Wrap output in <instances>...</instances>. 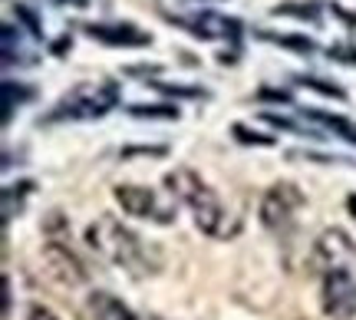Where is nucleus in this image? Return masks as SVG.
<instances>
[{
	"label": "nucleus",
	"mask_w": 356,
	"mask_h": 320,
	"mask_svg": "<svg viewBox=\"0 0 356 320\" xmlns=\"http://www.w3.org/2000/svg\"><path fill=\"white\" fill-rule=\"evenodd\" d=\"M314 268L320 274L323 310L333 320L356 317V244L340 228L320 231L314 244Z\"/></svg>",
	"instance_id": "obj_1"
},
{
	"label": "nucleus",
	"mask_w": 356,
	"mask_h": 320,
	"mask_svg": "<svg viewBox=\"0 0 356 320\" xmlns=\"http://www.w3.org/2000/svg\"><path fill=\"white\" fill-rule=\"evenodd\" d=\"M86 244L102 261H109L113 268L126 271L129 278H149V274H159V268H162L159 251L149 241H142L139 234L129 225H122L115 215L96 218L86 228Z\"/></svg>",
	"instance_id": "obj_2"
},
{
	"label": "nucleus",
	"mask_w": 356,
	"mask_h": 320,
	"mask_svg": "<svg viewBox=\"0 0 356 320\" xmlns=\"http://www.w3.org/2000/svg\"><path fill=\"white\" fill-rule=\"evenodd\" d=\"M165 185H168V195L178 198L181 205L188 208L191 218H195V225H198L208 238L228 241V238H234V234L241 231L238 215H231L228 208H225V202L218 198L215 189H208L191 168H175V172H168Z\"/></svg>",
	"instance_id": "obj_3"
},
{
	"label": "nucleus",
	"mask_w": 356,
	"mask_h": 320,
	"mask_svg": "<svg viewBox=\"0 0 356 320\" xmlns=\"http://www.w3.org/2000/svg\"><path fill=\"white\" fill-rule=\"evenodd\" d=\"M119 103V83L113 79H92V83H76L60 103L53 106L47 122H89L113 113Z\"/></svg>",
	"instance_id": "obj_4"
},
{
	"label": "nucleus",
	"mask_w": 356,
	"mask_h": 320,
	"mask_svg": "<svg viewBox=\"0 0 356 320\" xmlns=\"http://www.w3.org/2000/svg\"><path fill=\"white\" fill-rule=\"evenodd\" d=\"M115 202L122 205V211L142 221H155V225H172L175 221L178 198H165L149 185H115Z\"/></svg>",
	"instance_id": "obj_5"
},
{
	"label": "nucleus",
	"mask_w": 356,
	"mask_h": 320,
	"mask_svg": "<svg viewBox=\"0 0 356 320\" xmlns=\"http://www.w3.org/2000/svg\"><path fill=\"white\" fill-rule=\"evenodd\" d=\"M304 208V195L293 182H277L270 185L261 202V221H264L267 231L274 234H287V231L297 225V211Z\"/></svg>",
	"instance_id": "obj_6"
},
{
	"label": "nucleus",
	"mask_w": 356,
	"mask_h": 320,
	"mask_svg": "<svg viewBox=\"0 0 356 320\" xmlns=\"http://www.w3.org/2000/svg\"><path fill=\"white\" fill-rule=\"evenodd\" d=\"M79 317L83 320H142L132 314L129 304H122L119 297L106 294V291H92V294L83 301L79 307Z\"/></svg>",
	"instance_id": "obj_7"
},
{
	"label": "nucleus",
	"mask_w": 356,
	"mask_h": 320,
	"mask_svg": "<svg viewBox=\"0 0 356 320\" xmlns=\"http://www.w3.org/2000/svg\"><path fill=\"white\" fill-rule=\"evenodd\" d=\"M178 24H185L195 33V37L202 40H228V37H238V20H228V17H221V13H195V17H181Z\"/></svg>",
	"instance_id": "obj_8"
},
{
	"label": "nucleus",
	"mask_w": 356,
	"mask_h": 320,
	"mask_svg": "<svg viewBox=\"0 0 356 320\" xmlns=\"http://www.w3.org/2000/svg\"><path fill=\"white\" fill-rule=\"evenodd\" d=\"M86 33L92 40L113 43V47H145L152 40L149 33H142L139 26H132V24H89Z\"/></svg>",
	"instance_id": "obj_9"
},
{
	"label": "nucleus",
	"mask_w": 356,
	"mask_h": 320,
	"mask_svg": "<svg viewBox=\"0 0 356 320\" xmlns=\"http://www.w3.org/2000/svg\"><path fill=\"white\" fill-rule=\"evenodd\" d=\"M0 50H3V66H33L37 63V50L24 40L20 26H13V24H3Z\"/></svg>",
	"instance_id": "obj_10"
},
{
	"label": "nucleus",
	"mask_w": 356,
	"mask_h": 320,
	"mask_svg": "<svg viewBox=\"0 0 356 320\" xmlns=\"http://www.w3.org/2000/svg\"><path fill=\"white\" fill-rule=\"evenodd\" d=\"M314 119H317L320 126L340 132L346 142H353V145H356V122H350V119H343V115H327V113H314Z\"/></svg>",
	"instance_id": "obj_11"
},
{
	"label": "nucleus",
	"mask_w": 356,
	"mask_h": 320,
	"mask_svg": "<svg viewBox=\"0 0 356 320\" xmlns=\"http://www.w3.org/2000/svg\"><path fill=\"white\" fill-rule=\"evenodd\" d=\"M26 320H60V317H56L50 307H43V304H33V307L26 310Z\"/></svg>",
	"instance_id": "obj_12"
},
{
	"label": "nucleus",
	"mask_w": 356,
	"mask_h": 320,
	"mask_svg": "<svg viewBox=\"0 0 356 320\" xmlns=\"http://www.w3.org/2000/svg\"><path fill=\"white\" fill-rule=\"evenodd\" d=\"M56 3H63V7H86L89 0H56Z\"/></svg>",
	"instance_id": "obj_13"
},
{
	"label": "nucleus",
	"mask_w": 356,
	"mask_h": 320,
	"mask_svg": "<svg viewBox=\"0 0 356 320\" xmlns=\"http://www.w3.org/2000/svg\"><path fill=\"white\" fill-rule=\"evenodd\" d=\"M346 208H350V211H353V218H356V195H350V198H346Z\"/></svg>",
	"instance_id": "obj_14"
},
{
	"label": "nucleus",
	"mask_w": 356,
	"mask_h": 320,
	"mask_svg": "<svg viewBox=\"0 0 356 320\" xmlns=\"http://www.w3.org/2000/svg\"><path fill=\"white\" fill-rule=\"evenodd\" d=\"M142 320H159V317H142Z\"/></svg>",
	"instance_id": "obj_15"
}]
</instances>
